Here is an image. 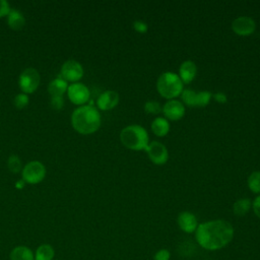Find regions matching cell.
<instances>
[{"label":"cell","instance_id":"cell-9","mask_svg":"<svg viewBox=\"0 0 260 260\" xmlns=\"http://www.w3.org/2000/svg\"><path fill=\"white\" fill-rule=\"evenodd\" d=\"M61 76L66 81L77 82L83 76V68L79 62L68 60L61 67Z\"/></svg>","mask_w":260,"mask_h":260},{"label":"cell","instance_id":"cell-12","mask_svg":"<svg viewBox=\"0 0 260 260\" xmlns=\"http://www.w3.org/2000/svg\"><path fill=\"white\" fill-rule=\"evenodd\" d=\"M162 114L167 120L179 121L185 115V107L180 101L170 100L162 106Z\"/></svg>","mask_w":260,"mask_h":260},{"label":"cell","instance_id":"cell-1","mask_svg":"<svg viewBox=\"0 0 260 260\" xmlns=\"http://www.w3.org/2000/svg\"><path fill=\"white\" fill-rule=\"evenodd\" d=\"M195 232L198 244L206 250H219L226 246L234 237L233 225L223 219L200 223Z\"/></svg>","mask_w":260,"mask_h":260},{"label":"cell","instance_id":"cell-8","mask_svg":"<svg viewBox=\"0 0 260 260\" xmlns=\"http://www.w3.org/2000/svg\"><path fill=\"white\" fill-rule=\"evenodd\" d=\"M145 151L147 152L149 159L154 165H158V166L165 165L169 159V151L161 142L151 141L148 144Z\"/></svg>","mask_w":260,"mask_h":260},{"label":"cell","instance_id":"cell-29","mask_svg":"<svg viewBox=\"0 0 260 260\" xmlns=\"http://www.w3.org/2000/svg\"><path fill=\"white\" fill-rule=\"evenodd\" d=\"M9 11H10L9 3L5 0H0V17L7 15Z\"/></svg>","mask_w":260,"mask_h":260},{"label":"cell","instance_id":"cell-14","mask_svg":"<svg viewBox=\"0 0 260 260\" xmlns=\"http://www.w3.org/2000/svg\"><path fill=\"white\" fill-rule=\"evenodd\" d=\"M178 224L183 232L188 234L195 232L198 228V221L196 216L189 211H183L179 214Z\"/></svg>","mask_w":260,"mask_h":260},{"label":"cell","instance_id":"cell-11","mask_svg":"<svg viewBox=\"0 0 260 260\" xmlns=\"http://www.w3.org/2000/svg\"><path fill=\"white\" fill-rule=\"evenodd\" d=\"M255 28L256 23L254 19L249 16H240L236 18L232 23V29L238 36H250L255 31Z\"/></svg>","mask_w":260,"mask_h":260},{"label":"cell","instance_id":"cell-28","mask_svg":"<svg viewBox=\"0 0 260 260\" xmlns=\"http://www.w3.org/2000/svg\"><path fill=\"white\" fill-rule=\"evenodd\" d=\"M63 96H52L51 99V106L55 110H60L63 107Z\"/></svg>","mask_w":260,"mask_h":260},{"label":"cell","instance_id":"cell-22","mask_svg":"<svg viewBox=\"0 0 260 260\" xmlns=\"http://www.w3.org/2000/svg\"><path fill=\"white\" fill-rule=\"evenodd\" d=\"M248 187L249 189L256 194H260V172H253L248 178Z\"/></svg>","mask_w":260,"mask_h":260},{"label":"cell","instance_id":"cell-30","mask_svg":"<svg viewBox=\"0 0 260 260\" xmlns=\"http://www.w3.org/2000/svg\"><path fill=\"white\" fill-rule=\"evenodd\" d=\"M252 207H253V210H254V213L260 218V195H258L253 203H252Z\"/></svg>","mask_w":260,"mask_h":260},{"label":"cell","instance_id":"cell-17","mask_svg":"<svg viewBox=\"0 0 260 260\" xmlns=\"http://www.w3.org/2000/svg\"><path fill=\"white\" fill-rule=\"evenodd\" d=\"M150 128H151V131L153 132L154 135H156L158 137H162V136H166L169 133L170 123L166 118L157 117L152 121V123L150 125Z\"/></svg>","mask_w":260,"mask_h":260},{"label":"cell","instance_id":"cell-27","mask_svg":"<svg viewBox=\"0 0 260 260\" xmlns=\"http://www.w3.org/2000/svg\"><path fill=\"white\" fill-rule=\"evenodd\" d=\"M170 252L167 250V249H161V250H158L154 256H153V259L154 260H170Z\"/></svg>","mask_w":260,"mask_h":260},{"label":"cell","instance_id":"cell-24","mask_svg":"<svg viewBox=\"0 0 260 260\" xmlns=\"http://www.w3.org/2000/svg\"><path fill=\"white\" fill-rule=\"evenodd\" d=\"M7 166H8V169L12 173H18L21 170V161H20L19 157L16 154H11L9 156L8 161H7Z\"/></svg>","mask_w":260,"mask_h":260},{"label":"cell","instance_id":"cell-23","mask_svg":"<svg viewBox=\"0 0 260 260\" xmlns=\"http://www.w3.org/2000/svg\"><path fill=\"white\" fill-rule=\"evenodd\" d=\"M144 111L147 114H152V115H157L162 112V106L155 101H148L144 104Z\"/></svg>","mask_w":260,"mask_h":260},{"label":"cell","instance_id":"cell-6","mask_svg":"<svg viewBox=\"0 0 260 260\" xmlns=\"http://www.w3.org/2000/svg\"><path fill=\"white\" fill-rule=\"evenodd\" d=\"M22 179L28 184H38L44 180L46 176V168L39 160L27 162L22 169Z\"/></svg>","mask_w":260,"mask_h":260},{"label":"cell","instance_id":"cell-16","mask_svg":"<svg viewBox=\"0 0 260 260\" xmlns=\"http://www.w3.org/2000/svg\"><path fill=\"white\" fill-rule=\"evenodd\" d=\"M9 260H35V252L27 246H15L9 253Z\"/></svg>","mask_w":260,"mask_h":260},{"label":"cell","instance_id":"cell-19","mask_svg":"<svg viewBox=\"0 0 260 260\" xmlns=\"http://www.w3.org/2000/svg\"><path fill=\"white\" fill-rule=\"evenodd\" d=\"M67 81L63 78H55L48 85V91L51 96H63L67 91Z\"/></svg>","mask_w":260,"mask_h":260},{"label":"cell","instance_id":"cell-3","mask_svg":"<svg viewBox=\"0 0 260 260\" xmlns=\"http://www.w3.org/2000/svg\"><path fill=\"white\" fill-rule=\"evenodd\" d=\"M122 144L132 150H146L149 144L148 133L140 125H129L120 132Z\"/></svg>","mask_w":260,"mask_h":260},{"label":"cell","instance_id":"cell-31","mask_svg":"<svg viewBox=\"0 0 260 260\" xmlns=\"http://www.w3.org/2000/svg\"><path fill=\"white\" fill-rule=\"evenodd\" d=\"M212 96L219 104H225L228 102V98H226V95L223 92H216Z\"/></svg>","mask_w":260,"mask_h":260},{"label":"cell","instance_id":"cell-5","mask_svg":"<svg viewBox=\"0 0 260 260\" xmlns=\"http://www.w3.org/2000/svg\"><path fill=\"white\" fill-rule=\"evenodd\" d=\"M181 96H182L183 103L186 106L192 107V108H203L210 103L212 99V93L210 91H205V90L195 92L194 90L187 88V89H183Z\"/></svg>","mask_w":260,"mask_h":260},{"label":"cell","instance_id":"cell-18","mask_svg":"<svg viewBox=\"0 0 260 260\" xmlns=\"http://www.w3.org/2000/svg\"><path fill=\"white\" fill-rule=\"evenodd\" d=\"M7 23L12 29L19 30L25 25V19L21 12L16 9H10L7 14Z\"/></svg>","mask_w":260,"mask_h":260},{"label":"cell","instance_id":"cell-25","mask_svg":"<svg viewBox=\"0 0 260 260\" xmlns=\"http://www.w3.org/2000/svg\"><path fill=\"white\" fill-rule=\"evenodd\" d=\"M13 103H14V106L17 109H23L28 105L29 99H28L26 93L22 92V93H18V94L15 95V98L13 100Z\"/></svg>","mask_w":260,"mask_h":260},{"label":"cell","instance_id":"cell-26","mask_svg":"<svg viewBox=\"0 0 260 260\" xmlns=\"http://www.w3.org/2000/svg\"><path fill=\"white\" fill-rule=\"evenodd\" d=\"M133 28L135 31L139 32V34H145L148 30V25L146 22L142 21V20H135L133 22Z\"/></svg>","mask_w":260,"mask_h":260},{"label":"cell","instance_id":"cell-15","mask_svg":"<svg viewBox=\"0 0 260 260\" xmlns=\"http://www.w3.org/2000/svg\"><path fill=\"white\" fill-rule=\"evenodd\" d=\"M196 74L197 66L193 61L187 60L181 64L179 68V77L183 83H190L191 81H193L196 77Z\"/></svg>","mask_w":260,"mask_h":260},{"label":"cell","instance_id":"cell-4","mask_svg":"<svg viewBox=\"0 0 260 260\" xmlns=\"http://www.w3.org/2000/svg\"><path fill=\"white\" fill-rule=\"evenodd\" d=\"M157 92L165 99L175 100V98L181 95L183 91V82L179 75L167 71L159 75L156 81Z\"/></svg>","mask_w":260,"mask_h":260},{"label":"cell","instance_id":"cell-10","mask_svg":"<svg viewBox=\"0 0 260 260\" xmlns=\"http://www.w3.org/2000/svg\"><path fill=\"white\" fill-rule=\"evenodd\" d=\"M67 95L69 100L75 105H83L89 100V89L86 85L80 82H74L67 88Z\"/></svg>","mask_w":260,"mask_h":260},{"label":"cell","instance_id":"cell-21","mask_svg":"<svg viewBox=\"0 0 260 260\" xmlns=\"http://www.w3.org/2000/svg\"><path fill=\"white\" fill-rule=\"evenodd\" d=\"M252 206V202L250 199L248 198H242V199H238L234 205H233V210L234 213L238 216H243L245 215L251 208Z\"/></svg>","mask_w":260,"mask_h":260},{"label":"cell","instance_id":"cell-7","mask_svg":"<svg viewBox=\"0 0 260 260\" xmlns=\"http://www.w3.org/2000/svg\"><path fill=\"white\" fill-rule=\"evenodd\" d=\"M40 73L35 68H26L19 75L18 85L23 93L27 94L36 91V89L40 85Z\"/></svg>","mask_w":260,"mask_h":260},{"label":"cell","instance_id":"cell-20","mask_svg":"<svg viewBox=\"0 0 260 260\" xmlns=\"http://www.w3.org/2000/svg\"><path fill=\"white\" fill-rule=\"evenodd\" d=\"M55 249L50 244H42L35 251V260H54Z\"/></svg>","mask_w":260,"mask_h":260},{"label":"cell","instance_id":"cell-2","mask_svg":"<svg viewBox=\"0 0 260 260\" xmlns=\"http://www.w3.org/2000/svg\"><path fill=\"white\" fill-rule=\"evenodd\" d=\"M71 124L80 134H91L101 126V115L96 108L91 105L81 106L73 111Z\"/></svg>","mask_w":260,"mask_h":260},{"label":"cell","instance_id":"cell-13","mask_svg":"<svg viewBox=\"0 0 260 260\" xmlns=\"http://www.w3.org/2000/svg\"><path fill=\"white\" fill-rule=\"evenodd\" d=\"M119 103V94L115 90H106L96 100V106L102 111L114 109Z\"/></svg>","mask_w":260,"mask_h":260}]
</instances>
